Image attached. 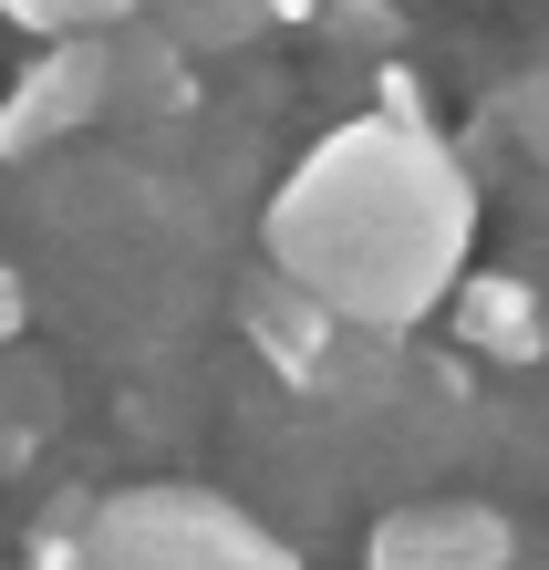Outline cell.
I'll list each match as a JSON object with an SVG mask.
<instances>
[{
	"label": "cell",
	"instance_id": "cell-1",
	"mask_svg": "<svg viewBox=\"0 0 549 570\" xmlns=\"http://www.w3.org/2000/svg\"><path fill=\"white\" fill-rule=\"evenodd\" d=\"M269 271L301 281L312 301H332L363 332H415L425 312H445L467 281V239H477V177L445 136L353 115L342 136H322L312 156L269 197Z\"/></svg>",
	"mask_w": 549,
	"mask_h": 570
},
{
	"label": "cell",
	"instance_id": "cell-2",
	"mask_svg": "<svg viewBox=\"0 0 549 570\" xmlns=\"http://www.w3.org/2000/svg\"><path fill=\"white\" fill-rule=\"evenodd\" d=\"M84 570H301V550L281 529H259L238 498L218 488H177V478H146V488H115L94 498L84 519Z\"/></svg>",
	"mask_w": 549,
	"mask_h": 570
},
{
	"label": "cell",
	"instance_id": "cell-3",
	"mask_svg": "<svg viewBox=\"0 0 549 570\" xmlns=\"http://www.w3.org/2000/svg\"><path fill=\"white\" fill-rule=\"evenodd\" d=\"M115 115V31L94 42H42L21 62V83L0 94V166H31L52 146H73L84 125Z\"/></svg>",
	"mask_w": 549,
	"mask_h": 570
},
{
	"label": "cell",
	"instance_id": "cell-4",
	"mask_svg": "<svg viewBox=\"0 0 549 570\" xmlns=\"http://www.w3.org/2000/svg\"><path fill=\"white\" fill-rule=\"evenodd\" d=\"M508 560H519V529L488 498H404L363 540V570H508Z\"/></svg>",
	"mask_w": 549,
	"mask_h": 570
},
{
	"label": "cell",
	"instance_id": "cell-5",
	"mask_svg": "<svg viewBox=\"0 0 549 570\" xmlns=\"http://www.w3.org/2000/svg\"><path fill=\"white\" fill-rule=\"evenodd\" d=\"M238 332H249V353H259L291 394H312V405H322L332 353H342V312H332V301H312V291L281 281V271H259L249 291H238Z\"/></svg>",
	"mask_w": 549,
	"mask_h": 570
},
{
	"label": "cell",
	"instance_id": "cell-6",
	"mask_svg": "<svg viewBox=\"0 0 549 570\" xmlns=\"http://www.w3.org/2000/svg\"><path fill=\"white\" fill-rule=\"evenodd\" d=\"M445 322H457V343L488 353V363H539L549 353V301L519 271H467L457 301H445Z\"/></svg>",
	"mask_w": 549,
	"mask_h": 570
},
{
	"label": "cell",
	"instance_id": "cell-7",
	"mask_svg": "<svg viewBox=\"0 0 549 570\" xmlns=\"http://www.w3.org/2000/svg\"><path fill=\"white\" fill-rule=\"evenodd\" d=\"M197 105V52L177 42L166 21H146V31H115V125H177Z\"/></svg>",
	"mask_w": 549,
	"mask_h": 570
},
{
	"label": "cell",
	"instance_id": "cell-8",
	"mask_svg": "<svg viewBox=\"0 0 549 570\" xmlns=\"http://www.w3.org/2000/svg\"><path fill=\"white\" fill-rule=\"evenodd\" d=\"M166 31L187 52H238L249 31H269V0H166Z\"/></svg>",
	"mask_w": 549,
	"mask_h": 570
},
{
	"label": "cell",
	"instance_id": "cell-9",
	"mask_svg": "<svg viewBox=\"0 0 549 570\" xmlns=\"http://www.w3.org/2000/svg\"><path fill=\"white\" fill-rule=\"evenodd\" d=\"M498 125H519V146H539V166H549V73L508 83V94H498Z\"/></svg>",
	"mask_w": 549,
	"mask_h": 570
},
{
	"label": "cell",
	"instance_id": "cell-10",
	"mask_svg": "<svg viewBox=\"0 0 549 570\" xmlns=\"http://www.w3.org/2000/svg\"><path fill=\"white\" fill-rule=\"evenodd\" d=\"M332 21L353 31V42H373V52L394 42V0H332Z\"/></svg>",
	"mask_w": 549,
	"mask_h": 570
},
{
	"label": "cell",
	"instance_id": "cell-11",
	"mask_svg": "<svg viewBox=\"0 0 549 570\" xmlns=\"http://www.w3.org/2000/svg\"><path fill=\"white\" fill-rule=\"evenodd\" d=\"M21 322H31V291H21V271H0V353L21 343Z\"/></svg>",
	"mask_w": 549,
	"mask_h": 570
},
{
	"label": "cell",
	"instance_id": "cell-12",
	"mask_svg": "<svg viewBox=\"0 0 549 570\" xmlns=\"http://www.w3.org/2000/svg\"><path fill=\"white\" fill-rule=\"evenodd\" d=\"M0 11H11V21H21V11H31V0H0Z\"/></svg>",
	"mask_w": 549,
	"mask_h": 570
}]
</instances>
